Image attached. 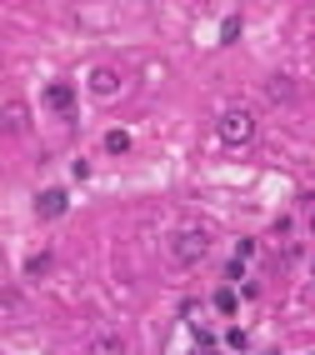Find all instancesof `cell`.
Wrapping results in <instances>:
<instances>
[{
  "label": "cell",
  "instance_id": "obj_1",
  "mask_svg": "<svg viewBox=\"0 0 315 355\" xmlns=\"http://www.w3.org/2000/svg\"><path fill=\"white\" fill-rule=\"evenodd\" d=\"M215 130H221L225 146H250V140H255V115H250V110H240V105H230V110H221Z\"/></svg>",
  "mask_w": 315,
  "mask_h": 355
},
{
  "label": "cell",
  "instance_id": "obj_2",
  "mask_svg": "<svg viewBox=\"0 0 315 355\" xmlns=\"http://www.w3.org/2000/svg\"><path fill=\"white\" fill-rule=\"evenodd\" d=\"M205 250H210V235L205 230H176L171 235V255L180 260V266H196Z\"/></svg>",
  "mask_w": 315,
  "mask_h": 355
},
{
  "label": "cell",
  "instance_id": "obj_3",
  "mask_svg": "<svg viewBox=\"0 0 315 355\" xmlns=\"http://www.w3.org/2000/svg\"><path fill=\"white\" fill-rule=\"evenodd\" d=\"M45 105H51L56 115H76V85H70V80H51V85H45Z\"/></svg>",
  "mask_w": 315,
  "mask_h": 355
},
{
  "label": "cell",
  "instance_id": "obj_4",
  "mask_svg": "<svg viewBox=\"0 0 315 355\" xmlns=\"http://www.w3.org/2000/svg\"><path fill=\"white\" fill-rule=\"evenodd\" d=\"M120 70H110V65H101V70H90V96L95 101H110V96H120Z\"/></svg>",
  "mask_w": 315,
  "mask_h": 355
},
{
  "label": "cell",
  "instance_id": "obj_5",
  "mask_svg": "<svg viewBox=\"0 0 315 355\" xmlns=\"http://www.w3.org/2000/svg\"><path fill=\"white\" fill-rule=\"evenodd\" d=\"M65 210H70V196H65V191H40V196H35V216H40V220H60Z\"/></svg>",
  "mask_w": 315,
  "mask_h": 355
},
{
  "label": "cell",
  "instance_id": "obj_6",
  "mask_svg": "<svg viewBox=\"0 0 315 355\" xmlns=\"http://www.w3.org/2000/svg\"><path fill=\"white\" fill-rule=\"evenodd\" d=\"M90 355H126V340H120V336H95Z\"/></svg>",
  "mask_w": 315,
  "mask_h": 355
},
{
  "label": "cell",
  "instance_id": "obj_7",
  "mask_svg": "<svg viewBox=\"0 0 315 355\" xmlns=\"http://www.w3.org/2000/svg\"><path fill=\"white\" fill-rule=\"evenodd\" d=\"M265 96H271V101H290V96H296V85H290L285 76H271V80H265Z\"/></svg>",
  "mask_w": 315,
  "mask_h": 355
},
{
  "label": "cell",
  "instance_id": "obj_8",
  "mask_svg": "<svg viewBox=\"0 0 315 355\" xmlns=\"http://www.w3.org/2000/svg\"><path fill=\"white\" fill-rule=\"evenodd\" d=\"M51 266H56V260L45 255V250H40V255H26V275H31V280H40V275H51Z\"/></svg>",
  "mask_w": 315,
  "mask_h": 355
},
{
  "label": "cell",
  "instance_id": "obj_9",
  "mask_svg": "<svg viewBox=\"0 0 315 355\" xmlns=\"http://www.w3.org/2000/svg\"><path fill=\"white\" fill-rule=\"evenodd\" d=\"M105 150H110V155H126V150H130V135H126V130H110V135H105Z\"/></svg>",
  "mask_w": 315,
  "mask_h": 355
},
{
  "label": "cell",
  "instance_id": "obj_10",
  "mask_svg": "<svg viewBox=\"0 0 315 355\" xmlns=\"http://www.w3.org/2000/svg\"><path fill=\"white\" fill-rule=\"evenodd\" d=\"M215 311H221V315L235 311V286H221V291H215Z\"/></svg>",
  "mask_w": 315,
  "mask_h": 355
},
{
  "label": "cell",
  "instance_id": "obj_11",
  "mask_svg": "<svg viewBox=\"0 0 315 355\" xmlns=\"http://www.w3.org/2000/svg\"><path fill=\"white\" fill-rule=\"evenodd\" d=\"M235 35H240V15H230L221 26V45H235Z\"/></svg>",
  "mask_w": 315,
  "mask_h": 355
},
{
  "label": "cell",
  "instance_id": "obj_12",
  "mask_svg": "<svg viewBox=\"0 0 315 355\" xmlns=\"http://www.w3.org/2000/svg\"><path fill=\"white\" fill-rule=\"evenodd\" d=\"M225 345H230V350H246L250 340H246V330H235V325H230V330H225Z\"/></svg>",
  "mask_w": 315,
  "mask_h": 355
},
{
  "label": "cell",
  "instance_id": "obj_13",
  "mask_svg": "<svg viewBox=\"0 0 315 355\" xmlns=\"http://www.w3.org/2000/svg\"><path fill=\"white\" fill-rule=\"evenodd\" d=\"M10 130H26V105H10Z\"/></svg>",
  "mask_w": 315,
  "mask_h": 355
},
{
  "label": "cell",
  "instance_id": "obj_14",
  "mask_svg": "<svg viewBox=\"0 0 315 355\" xmlns=\"http://www.w3.org/2000/svg\"><path fill=\"white\" fill-rule=\"evenodd\" d=\"M310 235H315V210H310Z\"/></svg>",
  "mask_w": 315,
  "mask_h": 355
}]
</instances>
